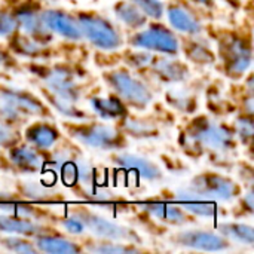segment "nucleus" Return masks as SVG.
<instances>
[{
  "mask_svg": "<svg viewBox=\"0 0 254 254\" xmlns=\"http://www.w3.org/2000/svg\"><path fill=\"white\" fill-rule=\"evenodd\" d=\"M179 141L182 149L193 156L228 155L238 146L232 125L214 121L207 115L193 116L182 129Z\"/></svg>",
  "mask_w": 254,
  "mask_h": 254,
  "instance_id": "1",
  "label": "nucleus"
},
{
  "mask_svg": "<svg viewBox=\"0 0 254 254\" xmlns=\"http://www.w3.org/2000/svg\"><path fill=\"white\" fill-rule=\"evenodd\" d=\"M61 141L45 152V168L51 170L71 192L98 183V170L94 164L76 144Z\"/></svg>",
  "mask_w": 254,
  "mask_h": 254,
  "instance_id": "2",
  "label": "nucleus"
},
{
  "mask_svg": "<svg viewBox=\"0 0 254 254\" xmlns=\"http://www.w3.org/2000/svg\"><path fill=\"white\" fill-rule=\"evenodd\" d=\"M217 60L223 74L231 80H241L253 64L252 34L244 30H217Z\"/></svg>",
  "mask_w": 254,
  "mask_h": 254,
  "instance_id": "3",
  "label": "nucleus"
},
{
  "mask_svg": "<svg viewBox=\"0 0 254 254\" xmlns=\"http://www.w3.org/2000/svg\"><path fill=\"white\" fill-rule=\"evenodd\" d=\"M64 132L74 143L100 152H118L128 147V137L118 125H107L101 121H65Z\"/></svg>",
  "mask_w": 254,
  "mask_h": 254,
  "instance_id": "4",
  "label": "nucleus"
},
{
  "mask_svg": "<svg viewBox=\"0 0 254 254\" xmlns=\"http://www.w3.org/2000/svg\"><path fill=\"white\" fill-rule=\"evenodd\" d=\"M27 71L39 80V85L58 97L73 103H79L83 97V86L80 85L82 76H79L76 67L70 64L31 61L27 65Z\"/></svg>",
  "mask_w": 254,
  "mask_h": 254,
  "instance_id": "5",
  "label": "nucleus"
},
{
  "mask_svg": "<svg viewBox=\"0 0 254 254\" xmlns=\"http://www.w3.org/2000/svg\"><path fill=\"white\" fill-rule=\"evenodd\" d=\"M101 77L110 91L118 95L128 106V109L146 110L153 103L155 94L150 86L137 77L128 67H115L106 70Z\"/></svg>",
  "mask_w": 254,
  "mask_h": 254,
  "instance_id": "6",
  "label": "nucleus"
},
{
  "mask_svg": "<svg viewBox=\"0 0 254 254\" xmlns=\"http://www.w3.org/2000/svg\"><path fill=\"white\" fill-rule=\"evenodd\" d=\"M68 213L77 216L83 222L86 232H89L95 238L131 243V244H137V246L144 244V238L134 228L121 225L116 220L109 219L104 214L95 211L94 208L86 207L85 204L77 205V207H70Z\"/></svg>",
  "mask_w": 254,
  "mask_h": 254,
  "instance_id": "7",
  "label": "nucleus"
},
{
  "mask_svg": "<svg viewBox=\"0 0 254 254\" xmlns=\"http://www.w3.org/2000/svg\"><path fill=\"white\" fill-rule=\"evenodd\" d=\"M74 16L82 30L83 39H86L98 51H119L125 40L122 31L104 15L95 10H77Z\"/></svg>",
  "mask_w": 254,
  "mask_h": 254,
  "instance_id": "8",
  "label": "nucleus"
},
{
  "mask_svg": "<svg viewBox=\"0 0 254 254\" xmlns=\"http://www.w3.org/2000/svg\"><path fill=\"white\" fill-rule=\"evenodd\" d=\"M127 43L131 48L144 49L153 54L177 57L180 54V37L176 31L161 21H149L143 28L128 36Z\"/></svg>",
  "mask_w": 254,
  "mask_h": 254,
  "instance_id": "9",
  "label": "nucleus"
},
{
  "mask_svg": "<svg viewBox=\"0 0 254 254\" xmlns=\"http://www.w3.org/2000/svg\"><path fill=\"white\" fill-rule=\"evenodd\" d=\"M189 186L216 202H234L244 192L238 182L219 171H201L190 179Z\"/></svg>",
  "mask_w": 254,
  "mask_h": 254,
  "instance_id": "10",
  "label": "nucleus"
},
{
  "mask_svg": "<svg viewBox=\"0 0 254 254\" xmlns=\"http://www.w3.org/2000/svg\"><path fill=\"white\" fill-rule=\"evenodd\" d=\"M18 28L42 45H51L55 40L42 19V4L39 0H18L10 6Z\"/></svg>",
  "mask_w": 254,
  "mask_h": 254,
  "instance_id": "11",
  "label": "nucleus"
},
{
  "mask_svg": "<svg viewBox=\"0 0 254 254\" xmlns=\"http://www.w3.org/2000/svg\"><path fill=\"white\" fill-rule=\"evenodd\" d=\"M0 103L10 106L28 118L52 119V109L34 92L0 80Z\"/></svg>",
  "mask_w": 254,
  "mask_h": 254,
  "instance_id": "12",
  "label": "nucleus"
},
{
  "mask_svg": "<svg viewBox=\"0 0 254 254\" xmlns=\"http://www.w3.org/2000/svg\"><path fill=\"white\" fill-rule=\"evenodd\" d=\"M73 193L88 207L97 208L100 211L113 214V216H121L127 214L132 207L131 202L124 198L121 193L100 186V183H95L88 188H80L77 190H73Z\"/></svg>",
  "mask_w": 254,
  "mask_h": 254,
  "instance_id": "13",
  "label": "nucleus"
},
{
  "mask_svg": "<svg viewBox=\"0 0 254 254\" xmlns=\"http://www.w3.org/2000/svg\"><path fill=\"white\" fill-rule=\"evenodd\" d=\"M168 241L170 244L180 249H188L195 252H213V253L226 252L232 246L217 231H210V229L177 231L173 235H170Z\"/></svg>",
  "mask_w": 254,
  "mask_h": 254,
  "instance_id": "14",
  "label": "nucleus"
},
{
  "mask_svg": "<svg viewBox=\"0 0 254 254\" xmlns=\"http://www.w3.org/2000/svg\"><path fill=\"white\" fill-rule=\"evenodd\" d=\"M164 15H167L173 30L183 36H198L205 30L201 13L189 0H168Z\"/></svg>",
  "mask_w": 254,
  "mask_h": 254,
  "instance_id": "15",
  "label": "nucleus"
},
{
  "mask_svg": "<svg viewBox=\"0 0 254 254\" xmlns=\"http://www.w3.org/2000/svg\"><path fill=\"white\" fill-rule=\"evenodd\" d=\"M138 207L144 214L165 226L183 228L193 223L195 220L193 216L186 213L176 201L168 198H150L138 202Z\"/></svg>",
  "mask_w": 254,
  "mask_h": 254,
  "instance_id": "16",
  "label": "nucleus"
},
{
  "mask_svg": "<svg viewBox=\"0 0 254 254\" xmlns=\"http://www.w3.org/2000/svg\"><path fill=\"white\" fill-rule=\"evenodd\" d=\"M174 201L190 216L202 217V219H214L225 214V211L217 205L219 202L205 198L199 192H196L189 185L180 186L174 190Z\"/></svg>",
  "mask_w": 254,
  "mask_h": 254,
  "instance_id": "17",
  "label": "nucleus"
},
{
  "mask_svg": "<svg viewBox=\"0 0 254 254\" xmlns=\"http://www.w3.org/2000/svg\"><path fill=\"white\" fill-rule=\"evenodd\" d=\"M110 162L116 165L121 170H127L128 173L137 174L140 179L147 180L150 183L161 182L164 179V171L162 168L150 161L146 156L129 153L125 150H118V152H110Z\"/></svg>",
  "mask_w": 254,
  "mask_h": 254,
  "instance_id": "18",
  "label": "nucleus"
},
{
  "mask_svg": "<svg viewBox=\"0 0 254 254\" xmlns=\"http://www.w3.org/2000/svg\"><path fill=\"white\" fill-rule=\"evenodd\" d=\"M0 213L46 222V223L54 222L57 217L51 210L34 205L31 201H27L22 196H19L15 190H4V189H0Z\"/></svg>",
  "mask_w": 254,
  "mask_h": 254,
  "instance_id": "19",
  "label": "nucleus"
},
{
  "mask_svg": "<svg viewBox=\"0 0 254 254\" xmlns=\"http://www.w3.org/2000/svg\"><path fill=\"white\" fill-rule=\"evenodd\" d=\"M6 161L13 171L22 176L39 174L45 170V152L34 149L25 141L6 149Z\"/></svg>",
  "mask_w": 254,
  "mask_h": 254,
  "instance_id": "20",
  "label": "nucleus"
},
{
  "mask_svg": "<svg viewBox=\"0 0 254 254\" xmlns=\"http://www.w3.org/2000/svg\"><path fill=\"white\" fill-rule=\"evenodd\" d=\"M42 19L52 34L71 42L83 40V34L74 13L60 7H42Z\"/></svg>",
  "mask_w": 254,
  "mask_h": 254,
  "instance_id": "21",
  "label": "nucleus"
},
{
  "mask_svg": "<svg viewBox=\"0 0 254 254\" xmlns=\"http://www.w3.org/2000/svg\"><path fill=\"white\" fill-rule=\"evenodd\" d=\"M22 141L33 146L40 152H48L63 140V131L52 122V119L39 118L31 124H27L22 134Z\"/></svg>",
  "mask_w": 254,
  "mask_h": 254,
  "instance_id": "22",
  "label": "nucleus"
},
{
  "mask_svg": "<svg viewBox=\"0 0 254 254\" xmlns=\"http://www.w3.org/2000/svg\"><path fill=\"white\" fill-rule=\"evenodd\" d=\"M13 190L27 201L37 204H61L65 201V195L52 185L36 179H18Z\"/></svg>",
  "mask_w": 254,
  "mask_h": 254,
  "instance_id": "23",
  "label": "nucleus"
},
{
  "mask_svg": "<svg viewBox=\"0 0 254 254\" xmlns=\"http://www.w3.org/2000/svg\"><path fill=\"white\" fill-rule=\"evenodd\" d=\"M147 70L153 74L156 80L168 85L183 83L190 77V70L188 64L171 55L156 54Z\"/></svg>",
  "mask_w": 254,
  "mask_h": 254,
  "instance_id": "24",
  "label": "nucleus"
},
{
  "mask_svg": "<svg viewBox=\"0 0 254 254\" xmlns=\"http://www.w3.org/2000/svg\"><path fill=\"white\" fill-rule=\"evenodd\" d=\"M7 48L15 57L30 61H49L55 55L51 45H42L21 30H16L7 37Z\"/></svg>",
  "mask_w": 254,
  "mask_h": 254,
  "instance_id": "25",
  "label": "nucleus"
},
{
  "mask_svg": "<svg viewBox=\"0 0 254 254\" xmlns=\"http://www.w3.org/2000/svg\"><path fill=\"white\" fill-rule=\"evenodd\" d=\"M51 229H54V226L46 222L0 213V235H21L33 240Z\"/></svg>",
  "mask_w": 254,
  "mask_h": 254,
  "instance_id": "26",
  "label": "nucleus"
},
{
  "mask_svg": "<svg viewBox=\"0 0 254 254\" xmlns=\"http://www.w3.org/2000/svg\"><path fill=\"white\" fill-rule=\"evenodd\" d=\"M33 243L39 253L49 254H79L83 253V247L80 243L67 238L63 232L57 231L55 228L46 231L33 238Z\"/></svg>",
  "mask_w": 254,
  "mask_h": 254,
  "instance_id": "27",
  "label": "nucleus"
},
{
  "mask_svg": "<svg viewBox=\"0 0 254 254\" xmlns=\"http://www.w3.org/2000/svg\"><path fill=\"white\" fill-rule=\"evenodd\" d=\"M116 125L127 137L135 140H156L161 137L159 125L155 121L143 116H132L131 113H128L121 121H118Z\"/></svg>",
  "mask_w": 254,
  "mask_h": 254,
  "instance_id": "28",
  "label": "nucleus"
},
{
  "mask_svg": "<svg viewBox=\"0 0 254 254\" xmlns=\"http://www.w3.org/2000/svg\"><path fill=\"white\" fill-rule=\"evenodd\" d=\"M89 106H91V110L94 112V115L97 118H100L101 121L118 122L129 113L128 106L113 92L109 95L89 97Z\"/></svg>",
  "mask_w": 254,
  "mask_h": 254,
  "instance_id": "29",
  "label": "nucleus"
},
{
  "mask_svg": "<svg viewBox=\"0 0 254 254\" xmlns=\"http://www.w3.org/2000/svg\"><path fill=\"white\" fill-rule=\"evenodd\" d=\"M180 51L185 57L196 65H211L217 61L216 52L211 49L210 43L198 36H185L180 39Z\"/></svg>",
  "mask_w": 254,
  "mask_h": 254,
  "instance_id": "30",
  "label": "nucleus"
},
{
  "mask_svg": "<svg viewBox=\"0 0 254 254\" xmlns=\"http://www.w3.org/2000/svg\"><path fill=\"white\" fill-rule=\"evenodd\" d=\"M80 244L83 247V252L95 254H135L144 252V249H141L137 244L103 240V238H95V237L85 238Z\"/></svg>",
  "mask_w": 254,
  "mask_h": 254,
  "instance_id": "31",
  "label": "nucleus"
},
{
  "mask_svg": "<svg viewBox=\"0 0 254 254\" xmlns=\"http://www.w3.org/2000/svg\"><path fill=\"white\" fill-rule=\"evenodd\" d=\"M39 91H40V95L43 97V101L52 109L55 110L58 115L64 116L65 119L68 121H83V119H91V115L82 109H79L76 106V103L67 100V98H63V97H58L55 94H52L51 91H48L45 86L39 85Z\"/></svg>",
  "mask_w": 254,
  "mask_h": 254,
  "instance_id": "32",
  "label": "nucleus"
},
{
  "mask_svg": "<svg viewBox=\"0 0 254 254\" xmlns=\"http://www.w3.org/2000/svg\"><path fill=\"white\" fill-rule=\"evenodd\" d=\"M216 231L223 235L231 244H240V246H254V228L249 223L231 220V222H220L216 226Z\"/></svg>",
  "mask_w": 254,
  "mask_h": 254,
  "instance_id": "33",
  "label": "nucleus"
},
{
  "mask_svg": "<svg viewBox=\"0 0 254 254\" xmlns=\"http://www.w3.org/2000/svg\"><path fill=\"white\" fill-rule=\"evenodd\" d=\"M113 13L119 22L132 31L143 28L149 22V18L129 0H118L113 4Z\"/></svg>",
  "mask_w": 254,
  "mask_h": 254,
  "instance_id": "34",
  "label": "nucleus"
},
{
  "mask_svg": "<svg viewBox=\"0 0 254 254\" xmlns=\"http://www.w3.org/2000/svg\"><path fill=\"white\" fill-rule=\"evenodd\" d=\"M167 103L170 107L179 110L180 113L192 115L198 109V100L193 94L183 91V89H170L167 92Z\"/></svg>",
  "mask_w": 254,
  "mask_h": 254,
  "instance_id": "35",
  "label": "nucleus"
},
{
  "mask_svg": "<svg viewBox=\"0 0 254 254\" xmlns=\"http://www.w3.org/2000/svg\"><path fill=\"white\" fill-rule=\"evenodd\" d=\"M156 54L144 51V49H137V48H131L128 51L124 52L122 58H124V64L135 71H144L150 67L153 58Z\"/></svg>",
  "mask_w": 254,
  "mask_h": 254,
  "instance_id": "36",
  "label": "nucleus"
},
{
  "mask_svg": "<svg viewBox=\"0 0 254 254\" xmlns=\"http://www.w3.org/2000/svg\"><path fill=\"white\" fill-rule=\"evenodd\" d=\"M0 247L13 253H39L33 240L21 235H0Z\"/></svg>",
  "mask_w": 254,
  "mask_h": 254,
  "instance_id": "37",
  "label": "nucleus"
},
{
  "mask_svg": "<svg viewBox=\"0 0 254 254\" xmlns=\"http://www.w3.org/2000/svg\"><path fill=\"white\" fill-rule=\"evenodd\" d=\"M232 129L234 134L237 137V141H240L241 144H244L246 147L252 146L254 134L253 127V116L252 115H246V113H240L232 124Z\"/></svg>",
  "mask_w": 254,
  "mask_h": 254,
  "instance_id": "38",
  "label": "nucleus"
},
{
  "mask_svg": "<svg viewBox=\"0 0 254 254\" xmlns=\"http://www.w3.org/2000/svg\"><path fill=\"white\" fill-rule=\"evenodd\" d=\"M28 119L30 118L25 116L24 113H21L19 110L0 103V122H3L4 125L21 129L22 127H25L28 124Z\"/></svg>",
  "mask_w": 254,
  "mask_h": 254,
  "instance_id": "39",
  "label": "nucleus"
},
{
  "mask_svg": "<svg viewBox=\"0 0 254 254\" xmlns=\"http://www.w3.org/2000/svg\"><path fill=\"white\" fill-rule=\"evenodd\" d=\"M134 3L149 19L161 21L165 13V4L162 0H129Z\"/></svg>",
  "mask_w": 254,
  "mask_h": 254,
  "instance_id": "40",
  "label": "nucleus"
},
{
  "mask_svg": "<svg viewBox=\"0 0 254 254\" xmlns=\"http://www.w3.org/2000/svg\"><path fill=\"white\" fill-rule=\"evenodd\" d=\"M54 222L58 223L67 234L74 235V237H80V235H83L86 232V228H85L83 222L77 216H74V214H71L68 211H67V214L61 216V217L57 216Z\"/></svg>",
  "mask_w": 254,
  "mask_h": 254,
  "instance_id": "41",
  "label": "nucleus"
},
{
  "mask_svg": "<svg viewBox=\"0 0 254 254\" xmlns=\"http://www.w3.org/2000/svg\"><path fill=\"white\" fill-rule=\"evenodd\" d=\"M18 28V24L12 15L10 7L7 6H0V37L7 39L9 36H12Z\"/></svg>",
  "mask_w": 254,
  "mask_h": 254,
  "instance_id": "42",
  "label": "nucleus"
},
{
  "mask_svg": "<svg viewBox=\"0 0 254 254\" xmlns=\"http://www.w3.org/2000/svg\"><path fill=\"white\" fill-rule=\"evenodd\" d=\"M0 70L10 73H21L24 70L18 61V57H15L10 49L3 45H0Z\"/></svg>",
  "mask_w": 254,
  "mask_h": 254,
  "instance_id": "43",
  "label": "nucleus"
},
{
  "mask_svg": "<svg viewBox=\"0 0 254 254\" xmlns=\"http://www.w3.org/2000/svg\"><path fill=\"white\" fill-rule=\"evenodd\" d=\"M22 141V137H21V129H16V128H12V127H7L4 125L3 122H0V149L6 150L18 143Z\"/></svg>",
  "mask_w": 254,
  "mask_h": 254,
  "instance_id": "44",
  "label": "nucleus"
},
{
  "mask_svg": "<svg viewBox=\"0 0 254 254\" xmlns=\"http://www.w3.org/2000/svg\"><path fill=\"white\" fill-rule=\"evenodd\" d=\"M240 204H238V213L235 214L238 219L240 217H252L254 213L253 207V188H249L247 192H243L241 196L238 198Z\"/></svg>",
  "mask_w": 254,
  "mask_h": 254,
  "instance_id": "45",
  "label": "nucleus"
},
{
  "mask_svg": "<svg viewBox=\"0 0 254 254\" xmlns=\"http://www.w3.org/2000/svg\"><path fill=\"white\" fill-rule=\"evenodd\" d=\"M190 3H193L195 6H199V7H204V9H214L216 7V0H189Z\"/></svg>",
  "mask_w": 254,
  "mask_h": 254,
  "instance_id": "46",
  "label": "nucleus"
},
{
  "mask_svg": "<svg viewBox=\"0 0 254 254\" xmlns=\"http://www.w3.org/2000/svg\"><path fill=\"white\" fill-rule=\"evenodd\" d=\"M228 4H231V6H234L235 9H240L241 7V4H243V0H225Z\"/></svg>",
  "mask_w": 254,
  "mask_h": 254,
  "instance_id": "47",
  "label": "nucleus"
},
{
  "mask_svg": "<svg viewBox=\"0 0 254 254\" xmlns=\"http://www.w3.org/2000/svg\"><path fill=\"white\" fill-rule=\"evenodd\" d=\"M52 1H55V0H52Z\"/></svg>",
  "mask_w": 254,
  "mask_h": 254,
  "instance_id": "48",
  "label": "nucleus"
}]
</instances>
